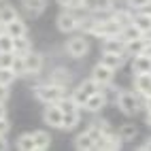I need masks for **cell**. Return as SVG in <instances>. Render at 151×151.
Here are the masks:
<instances>
[{
    "label": "cell",
    "instance_id": "obj_15",
    "mask_svg": "<svg viewBox=\"0 0 151 151\" xmlns=\"http://www.w3.org/2000/svg\"><path fill=\"white\" fill-rule=\"evenodd\" d=\"M147 41L149 38L143 34V36H138V38H132V41H126L124 45V53L128 58H134V55H140L145 51V47H147Z\"/></svg>",
    "mask_w": 151,
    "mask_h": 151
},
{
    "label": "cell",
    "instance_id": "obj_25",
    "mask_svg": "<svg viewBox=\"0 0 151 151\" xmlns=\"http://www.w3.org/2000/svg\"><path fill=\"white\" fill-rule=\"evenodd\" d=\"M132 24L140 30V32L143 34H147V32H151V17L149 15H145V13H134L132 15Z\"/></svg>",
    "mask_w": 151,
    "mask_h": 151
},
{
    "label": "cell",
    "instance_id": "obj_42",
    "mask_svg": "<svg viewBox=\"0 0 151 151\" xmlns=\"http://www.w3.org/2000/svg\"><path fill=\"white\" fill-rule=\"evenodd\" d=\"M0 117H6V102H0Z\"/></svg>",
    "mask_w": 151,
    "mask_h": 151
},
{
    "label": "cell",
    "instance_id": "obj_4",
    "mask_svg": "<svg viewBox=\"0 0 151 151\" xmlns=\"http://www.w3.org/2000/svg\"><path fill=\"white\" fill-rule=\"evenodd\" d=\"M79 22H81V15L77 11H70V9H64L62 13L58 15L55 19V26L62 34H73L79 30Z\"/></svg>",
    "mask_w": 151,
    "mask_h": 151
},
{
    "label": "cell",
    "instance_id": "obj_38",
    "mask_svg": "<svg viewBox=\"0 0 151 151\" xmlns=\"http://www.w3.org/2000/svg\"><path fill=\"white\" fill-rule=\"evenodd\" d=\"M140 102H143V109L147 111V113H151V96H145V98H140Z\"/></svg>",
    "mask_w": 151,
    "mask_h": 151
},
{
    "label": "cell",
    "instance_id": "obj_45",
    "mask_svg": "<svg viewBox=\"0 0 151 151\" xmlns=\"http://www.w3.org/2000/svg\"><path fill=\"white\" fill-rule=\"evenodd\" d=\"M0 2H2V0H0Z\"/></svg>",
    "mask_w": 151,
    "mask_h": 151
},
{
    "label": "cell",
    "instance_id": "obj_5",
    "mask_svg": "<svg viewBox=\"0 0 151 151\" xmlns=\"http://www.w3.org/2000/svg\"><path fill=\"white\" fill-rule=\"evenodd\" d=\"M96 89H100V87H98V85L92 81V79H85V81H81V83H79L77 87H73V92H70L68 96H70V98H73L75 102L79 104V106L83 109L85 100H87L89 96H92V94L96 92Z\"/></svg>",
    "mask_w": 151,
    "mask_h": 151
},
{
    "label": "cell",
    "instance_id": "obj_27",
    "mask_svg": "<svg viewBox=\"0 0 151 151\" xmlns=\"http://www.w3.org/2000/svg\"><path fill=\"white\" fill-rule=\"evenodd\" d=\"M119 36L124 38V41H132V38H138V36H143V32L132 24V22H128L122 26V32H119Z\"/></svg>",
    "mask_w": 151,
    "mask_h": 151
},
{
    "label": "cell",
    "instance_id": "obj_9",
    "mask_svg": "<svg viewBox=\"0 0 151 151\" xmlns=\"http://www.w3.org/2000/svg\"><path fill=\"white\" fill-rule=\"evenodd\" d=\"M73 79H75L73 70L66 68V66H55V68H51V73L47 75V81H49V83L64 85V87H68L70 83H73Z\"/></svg>",
    "mask_w": 151,
    "mask_h": 151
},
{
    "label": "cell",
    "instance_id": "obj_17",
    "mask_svg": "<svg viewBox=\"0 0 151 151\" xmlns=\"http://www.w3.org/2000/svg\"><path fill=\"white\" fill-rule=\"evenodd\" d=\"M4 34H9V36H24V34H28V26H26V22L22 17H17V19H13V22H9L6 26H4Z\"/></svg>",
    "mask_w": 151,
    "mask_h": 151
},
{
    "label": "cell",
    "instance_id": "obj_37",
    "mask_svg": "<svg viewBox=\"0 0 151 151\" xmlns=\"http://www.w3.org/2000/svg\"><path fill=\"white\" fill-rule=\"evenodd\" d=\"M9 98H11V89H9V85H0V102H6Z\"/></svg>",
    "mask_w": 151,
    "mask_h": 151
},
{
    "label": "cell",
    "instance_id": "obj_43",
    "mask_svg": "<svg viewBox=\"0 0 151 151\" xmlns=\"http://www.w3.org/2000/svg\"><path fill=\"white\" fill-rule=\"evenodd\" d=\"M145 122H147V126L151 128V113H147V117H145Z\"/></svg>",
    "mask_w": 151,
    "mask_h": 151
},
{
    "label": "cell",
    "instance_id": "obj_35",
    "mask_svg": "<svg viewBox=\"0 0 151 151\" xmlns=\"http://www.w3.org/2000/svg\"><path fill=\"white\" fill-rule=\"evenodd\" d=\"M11 132V122L6 117H0V136H6Z\"/></svg>",
    "mask_w": 151,
    "mask_h": 151
},
{
    "label": "cell",
    "instance_id": "obj_31",
    "mask_svg": "<svg viewBox=\"0 0 151 151\" xmlns=\"http://www.w3.org/2000/svg\"><path fill=\"white\" fill-rule=\"evenodd\" d=\"M13 58H15L13 51H0V68H11Z\"/></svg>",
    "mask_w": 151,
    "mask_h": 151
},
{
    "label": "cell",
    "instance_id": "obj_7",
    "mask_svg": "<svg viewBox=\"0 0 151 151\" xmlns=\"http://www.w3.org/2000/svg\"><path fill=\"white\" fill-rule=\"evenodd\" d=\"M24 60H26V73H28V77H36V75H41L43 73V68H45V55L41 53V51H28L26 55H24Z\"/></svg>",
    "mask_w": 151,
    "mask_h": 151
},
{
    "label": "cell",
    "instance_id": "obj_10",
    "mask_svg": "<svg viewBox=\"0 0 151 151\" xmlns=\"http://www.w3.org/2000/svg\"><path fill=\"white\" fill-rule=\"evenodd\" d=\"M115 9L113 0H83V11L92 15H106Z\"/></svg>",
    "mask_w": 151,
    "mask_h": 151
},
{
    "label": "cell",
    "instance_id": "obj_16",
    "mask_svg": "<svg viewBox=\"0 0 151 151\" xmlns=\"http://www.w3.org/2000/svg\"><path fill=\"white\" fill-rule=\"evenodd\" d=\"M124 45L126 41L122 36H106L100 43V51H111V53H124Z\"/></svg>",
    "mask_w": 151,
    "mask_h": 151
},
{
    "label": "cell",
    "instance_id": "obj_33",
    "mask_svg": "<svg viewBox=\"0 0 151 151\" xmlns=\"http://www.w3.org/2000/svg\"><path fill=\"white\" fill-rule=\"evenodd\" d=\"M85 132L92 136L96 143H98V140H102V132H100V128H98V124H96V122H94V124H89V126L85 128Z\"/></svg>",
    "mask_w": 151,
    "mask_h": 151
},
{
    "label": "cell",
    "instance_id": "obj_21",
    "mask_svg": "<svg viewBox=\"0 0 151 151\" xmlns=\"http://www.w3.org/2000/svg\"><path fill=\"white\" fill-rule=\"evenodd\" d=\"M15 147L19 151H36V143H34V134L32 132H24L19 134L15 140Z\"/></svg>",
    "mask_w": 151,
    "mask_h": 151
},
{
    "label": "cell",
    "instance_id": "obj_8",
    "mask_svg": "<svg viewBox=\"0 0 151 151\" xmlns=\"http://www.w3.org/2000/svg\"><path fill=\"white\" fill-rule=\"evenodd\" d=\"M89 79L98 85V87H104V85H109V83H113V79H115V70H111V68H106L104 64H96L92 70H89Z\"/></svg>",
    "mask_w": 151,
    "mask_h": 151
},
{
    "label": "cell",
    "instance_id": "obj_41",
    "mask_svg": "<svg viewBox=\"0 0 151 151\" xmlns=\"http://www.w3.org/2000/svg\"><path fill=\"white\" fill-rule=\"evenodd\" d=\"M140 149H143V151H151V136L145 140V143L143 145H140Z\"/></svg>",
    "mask_w": 151,
    "mask_h": 151
},
{
    "label": "cell",
    "instance_id": "obj_19",
    "mask_svg": "<svg viewBox=\"0 0 151 151\" xmlns=\"http://www.w3.org/2000/svg\"><path fill=\"white\" fill-rule=\"evenodd\" d=\"M130 66H132V73L138 75V73H151V58L149 55H134L132 62H130Z\"/></svg>",
    "mask_w": 151,
    "mask_h": 151
},
{
    "label": "cell",
    "instance_id": "obj_34",
    "mask_svg": "<svg viewBox=\"0 0 151 151\" xmlns=\"http://www.w3.org/2000/svg\"><path fill=\"white\" fill-rule=\"evenodd\" d=\"M94 122L98 124V128H100V132H102V136H109V134H113V132H115L106 119H94Z\"/></svg>",
    "mask_w": 151,
    "mask_h": 151
},
{
    "label": "cell",
    "instance_id": "obj_22",
    "mask_svg": "<svg viewBox=\"0 0 151 151\" xmlns=\"http://www.w3.org/2000/svg\"><path fill=\"white\" fill-rule=\"evenodd\" d=\"M75 149H79V151H92V149H96V140L83 130L81 134L75 136Z\"/></svg>",
    "mask_w": 151,
    "mask_h": 151
},
{
    "label": "cell",
    "instance_id": "obj_30",
    "mask_svg": "<svg viewBox=\"0 0 151 151\" xmlns=\"http://www.w3.org/2000/svg\"><path fill=\"white\" fill-rule=\"evenodd\" d=\"M17 79H19V77L13 73L11 68H0V85H9V87H11Z\"/></svg>",
    "mask_w": 151,
    "mask_h": 151
},
{
    "label": "cell",
    "instance_id": "obj_6",
    "mask_svg": "<svg viewBox=\"0 0 151 151\" xmlns=\"http://www.w3.org/2000/svg\"><path fill=\"white\" fill-rule=\"evenodd\" d=\"M106 104H109V96L104 94V89L100 87V89H96V92L85 100L83 109L87 111V113H92V115H98V113H102V111H104Z\"/></svg>",
    "mask_w": 151,
    "mask_h": 151
},
{
    "label": "cell",
    "instance_id": "obj_32",
    "mask_svg": "<svg viewBox=\"0 0 151 151\" xmlns=\"http://www.w3.org/2000/svg\"><path fill=\"white\" fill-rule=\"evenodd\" d=\"M0 51H13V36L0 34Z\"/></svg>",
    "mask_w": 151,
    "mask_h": 151
},
{
    "label": "cell",
    "instance_id": "obj_12",
    "mask_svg": "<svg viewBox=\"0 0 151 151\" xmlns=\"http://www.w3.org/2000/svg\"><path fill=\"white\" fill-rule=\"evenodd\" d=\"M126 53H111V51H100V64H104L111 70H119L126 66Z\"/></svg>",
    "mask_w": 151,
    "mask_h": 151
},
{
    "label": "cell",
    "instance_id": "obj_29",
    "mask_svg": "<svg viewBox=\"0 0 151 151\" xmlns=\"http://www.w3.org/2000/svg\"><path fill=\"white\" fill-rule=\"evenodd\" d=\"M11 70L17 75V77H28V73H26V60H24V55H17L15 53V58H13V64H11Z\"/></svg>",
    "mask_w": 151,
    "mask_h": 151
},
{
    "label": "cell",
    "instance_id": "obj_23",
    "mask_svg": "<svg viewBox=\"0 0 151 151\" xmlns=\"http://www.w3.org/2000/svg\"><path fill=\"white\" fill-rule=\"evenodd\" d=\"M34 143H36V151H45L51 147V132L47 130H34Z\"/></svg>",
    "mask_w": 151,
    "mask_h": 151
},
{
    "label": "cell",
    "instance_id": "obj_39",
    "mask_svg": "<svg viewBox=\"0 0 151 151\" xmlns=\"http://www.w3.org/2000/svg\"><path fill=\"white\" fill-rule=\"evenodd\" d=\"M134 13H136V11H134ZM138 13H145V15H149V17H151V0H149L145 6H140V9H138Z\"/></svg>",
    "mask_w": 151,
    "mask_h": 151
},
{
    "label": "cell",
    "instance_id": "obj_18",
    "mask_svg": "<svg viewBox=\"0 0 151 151\" xmlns=\"http://www.w3.org/2000/svg\"><path fill=\"white\" fill-rule=\"evenodd\" d=\"M32 49H34V45H32V41H30L28 34H24V36H15V38H13V53H17V55H26L28 51H32Z\"/></svg>",
    "mask_w": 151,
    "mask_h": 151
},
{
    "label": "cell",
    "instance_id": "obj_40",
    "mask_svg": "<svg viewBox=\"0 0 151 151\" xmlns=\"http://www.w3.org/2000/svg\"><path fill=\"white\" fill-rule=\"evenodd\" d=\"M9 147H11V145H9V140H6V136H0V151H6Z\"/></svg>",
    "mask_w": 151,
    "mask_h": 151
},
{
    "label": "cell",
    "instance_id": "obj_20",
    "mask_svg": "<svg viewBox=\"0 0 151 151\" xmlns=\"http://www.w3.org/2000/svg\"><path fill=\"white\" fill-rule=\"evenodd\" d=\"M117 136L122 138L124 143H132V140H136V136H138V126L136 124H124V126H119Z\"/></svg>",
    "mask_w": 151,
    "mask_h": 151
},
{
    "label": "cell",
    "instance_id": "obj_28",
    "mask_svg": "<svg viewBox=\"0 0 151 151\" xmlns=\"http://www.w3.org/2000/svg\"><path fill=\"white\" fill-rule=\"evenodd\" d=\"M58 106H60V111H62V113H77V111H81V106H79L70 96H64V98L58 102Z\"/></svg>",
    "mask_w": 151,
    "mask_h": 151
},
{
    "label": "cell",
    "instance_id": "obj_26",
    "mask_svg": "<svg viewBox=\"0 0 151 151\" xmlns=\"http://www.w3.org/2000/svg\"><path fill=\"white\" fill-rule=\"evenodd\" d=\"M17 17H19V13L13 4H0V24L2 26H6L9 22H13Z\"/></svg>",
    "mask_w": 151,
    "mask_h": 151
},
{
    "label": "cell",
    "instance_id": "obj_24",
    "mask_svg": "<svg viewBox=\"0 0 151 151\" xmlns=\"http://www.w3.org/2000/svg\"><path fill=\"white\" fill-rule=\"evenodd\" d=\"M79 124H81V113H64L62 115V128L60 130H64V132H70V130H75Z\"/></svg>",
    "mask_w": 151,
    "mask_h": 151
},
{
    "label": "cell",
    "instance_id": "obj_36",
    "mask_svg": "<svg viewBox=\"0 0 151 151\" xmlns=\"http://www.w3.org/2000/svg\"><path fill=\"white\" fill-rule=\"evenodd\" d=\"M126 2H128L126 6H130L132 11H138V9H140V6H145L149 0H126Z\"/></svg>",
    "mask_w": 151,
    "mask_h": 151
},
{
    "label": "cell",
    "instance_id": "obj_11",
    "mask_svg": "<svg viewBox=\"0 0 151 151\" xmlns=\"http://www.w3.org/2000/svg\"><path fill=\"white\" fill-rule=\"evenodd\" d=\"M62 115L64 113L60 111L58 102L55 104H45V109H43V122L49 128H55V130L62 128Z\"/></svg>",
    "mask_w": 151,
    "mask_h": 151
},
{
    "label": "cell",
    "instance_id": "obj_44",
    "mask_svg": "<svg viewBox=\"0 0 151 151\" xmlns=\"http://www.w3.org/2000/svg\"><path fill=\"white\" fill-rule=\"evenodd\" d=\"M0 34H4V26L2 24H0Z\"/></svg>",
    "mask_w": 151,
    "mask_h": 151
},
{
    "label": "cell",
    "instance_id": "obj_1",
    "mask_svg": "<svg viewBox=\"0 0 151 151\" xmlns=\"http://www.w3.org/2000/svg\"><path fill=\"white\" fill-rule=\"evenodd\" d=\"M32 94H34V98L38 100V102H43V104H55L64 96H68V87L45 81V83L32 85Z\"/></svg>",
    "mask_w": 151,
    "mask_h": 151
},
{
    "label": "cell",
    "instance_id": "obj_13",
    "mask_svg": "<svg viewBox=\"0 0 151 151\" xmlns=\"http://www.w3.org/2000/svg\"><path fill=\"white\" fill-rule=\"evenodd\" d=\"M45 9H47V0H22V11L30 19L41 17Z\"/></svg>",
    "mask_w": 151,
    "mask_h": 151
},
{
    "label": "cell",
    "instance_id": "obj_14",
    "mask_svg": "<svg viewBox=\"0 0 151 151\" xmlns=\"http://www.w3.org/2000/svg\"><path fill=\"white\" fill-rule=\"evenodd\" d=\"M134 92L140 98L151 96V73H138V75H134Z\"/></svg>",
    "mask_w": 151,
    "mask_h": 151
},
{
    "label": "cell",
    "instance_id": "obj_2",
    "mask_svg": "<svg viewBox=\"0 0 151 151\" xmlns=\"http://www.w3.org/2000/svg\"><path fill=\"white\" fill-rule=\"evenodd\" d=\"M113 102H115V106L122 111L126 117H134V115L140 113V109H143L140 96L136 92H130V89H117Z\"/></svg>",
    "mask_w": 151,
    "mask_h": 151
},
{
    "label": "cell",
    "instance_id": "obj_3",
    "mask_svg": "<svg viewBox=\"0 0 151 151\" xmlns=\"http://www.w3.org/2000/svg\"><path fill=\"white\" fill-rule=\"evenodd\" d=\"M64 51L68 58H73V60H83L89 55V41L85 38V34L81 36H70L66 45H64Z\"/></svg>",
    "mask_w": 151,
    "mask_h": 151
}]
</instances>
